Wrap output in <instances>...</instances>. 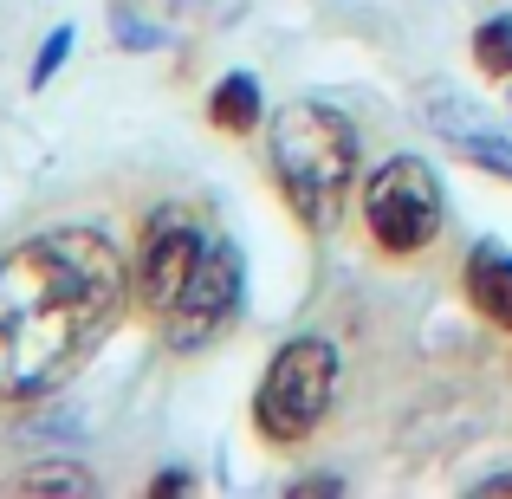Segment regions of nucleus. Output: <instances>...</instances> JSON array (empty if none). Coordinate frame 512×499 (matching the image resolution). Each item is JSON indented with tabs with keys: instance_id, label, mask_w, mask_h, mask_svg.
Listing matches in <instances>:
<instances>
[{
	"instance_id": "nucleus-1",
	"label": "nucleus",
	"mask_w": 512,
	"mask_h": 499,
	"mask_svg": "<svg viewBox=\"0 0 512 499\" xmlns=\"http://www.w3.org/2000/svg\"><path fill=\"white\" fill-rule=\"evenodd\" d=\"M130 299V266L98 227H46L0 253V396L39 402L91 363Z\"/></svg>"
},
{
	"instance_id": "nucleus-2",
	"label": "nucleus",
	"mask_w": 512,
	"mask_h": 499,
	"mask_svg": "<svg viewBox=\"0 0 512 499\" xmlns=\"http://www.w3.org/2000/svg\"><path fill=\"white\" fill-rule=\"evenodd\" d=\"M266 156H273V175L299 208V221L331 227L344 214L350 188H357V124L344 111L318 98L279 104L266 124Z\"/></svg>"
},
{
	"instance_id": "nucleus-3",
	"label": "nucleus",
	"mask_w": 512,
	"mask_h": 499,
	"mask_svg": "<svg viewBox=\"0 0 512 499\" xmlns=\"http://www.w3.org/2000/svg\"><path fill=\"white\" fill-rule=\"evenodd\" d=\"M331 396H338V350L331 337H286L273 350L260 376V396H253V422H260L266 441L292 448V441H312L331 415Z\"/></svg>"
},
{
	"instance_id": "nucleus-4",
	"label": "nucleus",
	"mask_w": 512,
	"mask_h": 499,
	"mask_svg": "<svg viewBox=\"0 0 512 499\" xmlns=\"http://www.w3.org/2000/svg\"><path fill=\"white\" fill-rule=\"evenodd\" d=\"M441 182L422 156H389L363 182V227L383 253H422L441 234Z\"/></svg>"
},
{
	"instance_id": "nucleus-5",
	"label": "nucleus",
	"mask_w": 512,
	"mask_h": 499,
	"mask_svg": "<svg viewBox=\"0 0 512 499\" xmlns=\"http://www.w3.org/2000/svg\"><path fill=\"white\" fill-rule=\"evenodd\" d=\"M240 292H247V260H240V247L214 227L208 234V247H201V260H195V273L182 279V292L169 299V312L156 318L169 337V350H201V344H214L227 325H234V312H240Z\"/></svg>"
},
{
	"instance_id": "nucleus-6",
	"label": "nucleus",
	"mask_w": 512,
	"mask_h": 499,
	"mask_svg": "<svg viewBox=\"0 0 512 499\" xmlns=\"http://www.w3.org/2000/svg\"><path fill=\"white\" fill-rule=\"evenodd\" d=\"M428 117H435V130L467 156V163H487V169L512 175V143H506V130L493 124V117H480L474 104H454V98H435Z\"/></svg>"
},
{
	"instance_id": "nucleus-7",
	"label": "nucleus",
	"mask_w": 512,
	"mask_h": 499,
	"mask_svg": "<svg viewBox=\"0 0 512 499\" xmlns=\"http://www.w3.org/2000/svg\"><path fill=\"white\" fill-rule=\"evenodd\" d=\"M467 299H474L493 325L512 331V253L500 240H480V247L467 253Z\"/></svg>"
},
{
	"instance_id": "nucleus-8",
	"label": "nucleus",
	"mask_w": 512,
	"mask_h": 499,
	"mask_svg": "<svg viewBox=\"0 0 512 499\" xmlns=\"http://www.w3.org/2000/svg\"><path fill=\"white\" fill-rule=\"evenodd\" d=\"M208 117H214L221 130H260V85H253L247 72L221 78V91H214Z\"/></svg>"
},
{
	"instance_id": "nucleus-9",
	"label": "nucleus",
	"mask_w": 512,
	"mask_h": 499,
	"mask_svg": "<svg viewBox=\"0 0 512 499\" xmlns=\"http://www.w3.org/2000/svg\"><path fill=\"white\" fill-rule=\"evenodd\" d=\"M474 59H480V72L512 78V13H493V20L474 33Z\"/></svg>"
},
{
	"instance_id": "nucleus-10",
	"label": "nucleus",
	"mask_w": 512,
	"mask_h": 499,
	"mask_svg": "<svg viewBox=\"0 0 512 499\" xmlns=\"http://www.w3.org/2000/svg\"><path fill=\"white\" fill-rule=\"evenodd\" d=\"M20 487L26 493H91V474L72 467V461H52V467H26Z\"/></svg>"
},
{
	"instance_id": "nucleus-11",
	"label": "nucleus",
	"mask_w": 512,
	"mask_h": 499,
	"mask_svg": "<svg viewBox=\"0 0 512 499\" xmlns=\"http://www.w3.org/2000/svg\"><path fill=\"white\" fill-rule=\"evenodd\" d=\"M65 52H72V33H52V39H46V52L33 59V85H46V78L59 72V59H65Z\"/></svg>"
}]
</instances>
